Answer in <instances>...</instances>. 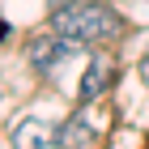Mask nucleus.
I'll return each mask as SVG.
<instances>
[{
  "instance_id": "obj_1",
  "label": "nucleus",
  "mask_w": 149,
  "mask_h": 149,
  "mask_svg": "<svg viewBox=\"0 0 149 149\" xmlns=\"http://www.w3.org/2000/svg\"><path fill=\"white\" fill-rule=\"evenodd\" d=\"M51 30L64 38H72V43H115V38L128 30V22L119 17V13L111 9V4H102V0H72V4H64V9L51 13Z\"/></svg>"
},
{
  "instance_id": "obj_2",
  "label": "nucleus",
  "mask_w": 149,
  "mask_h": 149,
  "mask_svg": "<svg viewBox=\"0 0 149 149\" xmlns=\"http://www.w3.org/2000/svg\"><path fill=\"white\" fill-rule=\"evenodd\" d=\"M111 72H115L111 56H98L90 68H85V81H81V98H94V94H102L107 85H111Z\"/></svg>"
},
{
  "instance_id": "obj_3",
  "label": "nucleus",
  "mask_w": 149,
  "mask_h": 149,
  "mask_svg": "<svg viewBox=\"0 0 149 149\" xmlns=\"http://www.w3.org/2000/svg\"><path fill=\"white\" fill-rule=\"evenodd\" d=\"M72 51V38H34V43H30V60H34L38 68H51V60L56 56H68Z\"/></svg>"
},
{
  "instance_id": "obj_4",
  "label": "nucleus",
  "mask_w": 149,
  "mask_h": 149,
  "mask_svg": "<svg viewBox=\"0 0 149 149\" xmlns=\"http://www.w3.org/2000/svg\"><path fill=\"white\" fill-rule=\"evenodd\" d=\"M17 141H38V145H56V141H60V132H51V128H43V124H22V128H17Z\"/></svg>"
},
{
  "instance_id": "obj_5",
  "label": "nucleus",
  "mask_w": 149,
  "mask_h": 149,
  "mask_svg": "<svg viewBox=\"0 0 149 149\" xmlns=\"http://www.w3.org/2000/svg\"><path fill=\"white\" fill-rule=\"evenodd\" d=\"M60 141H81V145H94V132H85V128H64V132H60Z\"/></svg>"
}]
</instances>
